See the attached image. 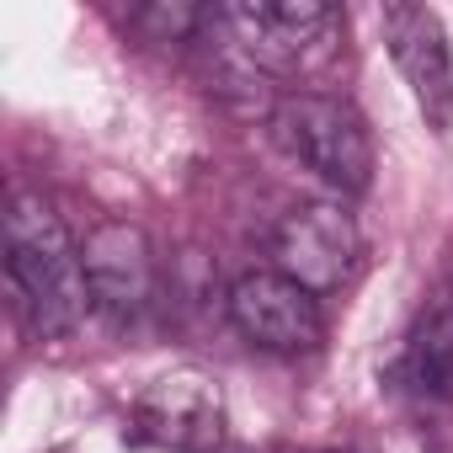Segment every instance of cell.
Segmentation results:
<instances>
[{"instance_id":"obj_1","label":"cell","mask_w":453,"mask_h":453,"mask_svg":"<svg viewBox=\"0 0 453 453\" xmlns=\"http://www.w3.org/2000/svg\"><path fill=\"white\" fill-rule=\"evenodd\" d=\"M6 278L38 336H70L91 310L81 246L70 241L54 203L27 187H17L6 203Z\"/></svg>"},{"instance_id":"obj_2","label":"cell","mask_w":453,"mask_h":453,"mask_svg":"<svg viewBox=\"0 0 453 453\" xmlns=\"http://www.w3.org/2000/svg\"><path fill=\"white\" fill-rule=\"evenodd\" d=\"M273 139L288 160L315 171L336 192H368L373 181V134L363 112L326 91H288L267 112Z\"/></svg>"},{"instance_id":"obj_3","label":"cell","mask_w":453,"mask_h":453,"mask_svg":"<svg viewBox=\"0 0 453 453\" xmlns=\"http://www.w3.org/2000/svg\"><path fill=\"white\" fill-rule=\"evenodd\" d=\"M219 17L257 75H304L342 27L331 0H241L219 6Z\"/></svg>"},{"instance_id":"obj_4","label":"cell","mask_w":453,"mask_h":453,"mask_svg":"<svg viewBox=\"0 0 453 453\" xmlns=\"http://www.w3.org/2000/svg\"><path fill=\"white\" fill-rule=\"evenodd\" d=\"M81 267L91 288V310L107 315L112 326H134L160 288V262L155 246L139 224L128 219H102L96 230L81 241Z\"/></svg>"},{"instance_id":"obj_5","label":"cell","mask_w":453,"mask_h":453,"mask_svg":"<svg viewBox=\"0 0 453 453\" xmlns=\"http://www.w3.org/2000/svg\"><path fill=\"white\" fill-rule=\"evenodd\" d=\"M134 437L171 453H219L224 442V389L203 368H176L155 379L134 405Z\"/></svg>"},{"instance_id":"obj_6","label":"cell","mask_w":453,"mask_h":453,"mask_svg":"<svg viewBox=\"0 0 453 453\" xmlns=\"http://www.w3.org/2000/svg\"><path fill=\"white\" fill-rule=\"evenodd\" d=\"M273 257H278V273L310 288L315 299L336 294L357 267V224L342 203H299L278 219Z\"/></svg>"},{"instance_id":"obj_7","label":"cell","mask_w":453,"mask_h":453,"mask_svg":"<svg viewBox=\"0 0 453 453\" xmlns=\"http://www.w3.org/2000/svg\"><path fill=\"white\" fill-rule=\"evenodd\" d=\"M379 22H384L389 59L405 75L426 128L453 134V54H448L442 17L432 6H416V0H389Z\"/></svg>"},{"instance_id":"obj_8","label":"cell","mask_w":453,"mask_h":453,"mask_svg":"<svg viewBox=\"0 0 453 453\" xmlns=\"http://www.w3.org/2000/svg\"><path fill=\"white\" fill-rule=\"evenodd\" d=\"M230 320L262 352H310V347H320V331H326L320 326V299L310 288H299L294 278H283L278 267L235 278Z\"/></svg>"},{"instance_id":"obj_9","label":"cell","mask_w":453,"mask_h":453,"mask_svg":"<svg viewBox=\"0 0 453 453\" xmlns=\"http://www.w3.org/2000/svg\"><path fill=\"white\" fill-rule=\"evenodd\" d=\"M389 379H395L400 389L421 395V400H448V395H453V315H448L442 304H432V310L416 320V331L405 336V347H400Z\"/></svg>"},{"instance_id":"obj_10","label":"cell","mask_w":453,"mask_h":453,"mask_svg":"<svg viewBox=\"0 0 453 453\" xmlns=\"http://www.w3.org/2000/svg\"><path fill=\"white\" fill-rule=\"evenodd\" d=\"M442 310L453 315V267H448V283H442Z\"/></svg>"}]
</instances>
